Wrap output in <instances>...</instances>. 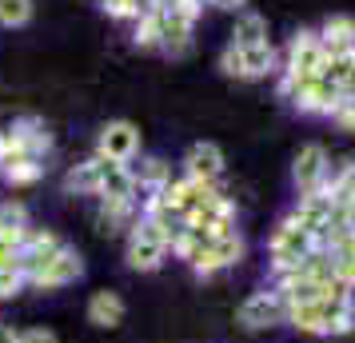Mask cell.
<instances>
[{
	"instance_id": "obj_1",
	"label": "cell",
	"mask_w": 355,
	"mask_h": 343,
	"mask_svg": "<svg viewBox=\"0 0 355 343\" xmlns=\"http://www.w3.org/2000/svg\"><path fill=\"white\" fill-rule=\"evenodd\" d=\"M288 324L307 331V335H347V331H355V295L315 299V304H291Z\"/></svg>"
},
{
	"instance_id": "obj_2",
	"label": "cell",
	"mask_w": 355,
	"mask_h": 343,
	"mask_svg": "<svg viewBox=\"0 0 355 343\" xmlns=\"http://www.w3.org/2000/svg\"><path fill=\"white\" fill-rule=\"evenodd\" d=\"M168 247H172L168 228L156 224V220H148V216H140V220L132 224V231H128L124 260H128L132 272H156V267L164 263V256H168Z\"/></svg>"
},
{
	"instance_id": "obj_3",
	"label": "cell",
	"mask_w": 355,
	"mask_h": 343,
	"mask_svg": "<svg viewBox=\"0 0 355 343\" xmlns=\"http://www.w3.org/2000/svg\"><path fill=\"white\" fill-rule=\"evenodd\" d=\"M268 252H272V272H284V267L307 260V256H311V252H320V247H315V236H311V231H304L300 224L284 220V224L272 231Z\"/></svg>"
},
{
	"instance_id": "obj_4",
	"label": "cell",
	"mask_w": 355,
	"mask_h": 343,
	"mask_svg": "<svg viewBox=\"0 0 355 343\" xmlns=\"http://www.w3.org/2000/svg\"><path fill=\"white\" fill-rule=\"evenodd\" d=\"M49 148H52L49 132L40 128L36 120H24V124H12V128H0V164L20 160V156L40 160Z\"/></svg>"
},
{
	"instance_id": "obj_5",
	"label": "cell",
	"mask_w": 355,
	"mask_h": 343,
	"mask_svg": "<svg viewBox=\"0 0 355 343\" xmlns=\"http://www.w3.org/2000/svg\"><path fill=\"white\" fill-rule=\"evenodd\" d=\"M236 319H240V327H248V331H268V327L288 324V304H284V295L275 292V288L272 292H252L240 304Z\"/></svg>"
},
{
	"instance_id": "obj_6",
	"label": "cell",
	"mask_w": 355,
	"mask_h": 343,
	"mask_svg": "<svg viewBox=\"0 0 355 343\" xmlns=\"http://www.w3.org/2000/svg\"><path fill=\"white\" fill-rule=\"evenodd\" d=\"M272 64H275V52L268 40L263 44H248V49L227 44L224 56H220V68H224L227 76H240V80H259V76L272 72Z\"/></svg>"
},
{
	"instance_id": "obj_7",
	"label": "cell",
	"mask_w": 355,
	"mask_h": 343,
	"mask_svg": "<svg viewBox=\"0 0 355 343\" xmlns=\"http://www.w3.org/2000/svg\"><path fill=\"white\" fill-rule=\"evenodd\" d=\"M84 276V260L76 247L60 244V252L52 256L36 276H28V288H36V292H56V288H68V283H76V279Z\"/></svg>"
},
{
	"instance_id": "obj_8",
	"label": "cell",
	"mask_w": 355,
	"mask_h": 343,
	"mask_svg": "<svg viewBox=\"0 0 355 343\" xmlns=\"http://www.w3.org/2000/svg\"><path fill=\"white\" fill-rule=\"evenodd\" d=\"M279 92L284 96H291L304 112H315V116H331L339 108V88L331 80H323V76H315V80H304V84H288L279 80Z\"/></svg>"
},
{
	"instance_id": "obj_9",
	"label": "cell",
	"mask_w": 355,
	"mask_h": 343,
	"mask_svg": "<svg viewBox=\"0 0 355 343\" xmlns=\"http://www.w3.org/2000/svg\"><path fill=\"white\" fill-rule=\"evenodd\" d=\"M323 72V44H320V33H300L291 40V52H288V72L284 80L288 84H304V80H315Z\"/></svg>"
},
{
	"instance_id": "obj_10",
	"label": "cell",
	"mask_w": 355,
	"mask_h": 343,
	"mask_svg": "<svg viewBox=\"0 0 355 343\" xmlns=\"http://www.w3.org/2000/svg\"><path fill=\"white\" fill-rule=\"evenodd\" d=\"M136 152H140V132H136V124H128V120H112V124L100 128V140H96V156L100 160L128 164V160H136Z\"/></svg>"
},
{
	"instance_id": "obj_11",
	"label": "cell",
	"mask_w": 355,
	"mask_h": 343,
	"mask_svg": "<svg viewBox=\"0 0 355 343\" xmlns=\"http://www.w3.org/2000/svg\"><path fill=\"white\" fill-rule=\"evenodd\" d=\"M243 236L236 228L232 231H220L216 240H211L208 247H204V256L192 263V272L196 276H216V272H224V267H236V263L243 260Z\"/></svg>"
},
{
	"instance_id": "obj_12",
	"label": "cell",
	"mask_w": 355,
	"mask_h": 343,
	"mask_svg": "<svg viewBox=\"0 0 355 343\" xmlns=\"http://www.w3.org/2000/svg\"><path fill=\"white\" fill-rule=\"evenodd\" d=\"M327 172H331V168H327V152H323V144H304V148H300V156H295V168H291L300 196L323 192V184H327Z\"/></svg>"
},
{
	"instance_id": "obj_13",
	"label": "cell",
	"mask_w": 355,
	"mask_h": 343,
	"mask_svg": "<svg viewBox=\"0 0 355 343\" xmlns=\"http://www.w3.org/2000/svg\"><path fill=\"white\" fill-rule=\"evenodd\" d=\"M184 172H188L192 180L216 184L220 176H224V152H220V144H211V140L192 144L188 148V156H184Z\"/></svg>"
},
{
	"instance_id": "obj_14",
	"label": "cell",
	"mask_w": 355,
	"mask_h": 343,
	"mask_svg": "<svg viewBox=\"0 0 355 343\" xmlns=\"http://www.w3.org/2000/svg\"><path fill=\"white\" fill-rule=\"evenodd\" d=\"M56 252H60V236L40 231V228H28L24 244H20V272H24V279L36 276V272H40V267L56 256Z\"/></svg>"
},
{
	"instance_id": "obj_15",
	"label": "cell",
	"mask_w": 355,
	"mask_h": 343,
	"mask_svg": "<svg viewBox=\"0 0 355 343\" xmlns=\"http://www.w3.org/2000/svg\"><path fill=\"white\" fill-rule=\"evenodd\" d=\"M323 44V60H343V56H355V20L352 17H331L320 33Z\"/></svg>"
},
{
	"instance_id": "obj_16",
	"label": "cell",
	"mask_w": 355,
	"mask_h": 343,
	"mask_svg": "<svg viewBox=\"0 0 355 343\" xmlns=\"http://www.w3.org/2000/svg\"><path fill=\"white\" fill-rule=\"evenodd\" d=\"M124 299L116 292H92V299H88V324L104 327V331H112V327L124 324Z\"/></svg>"
},
{
	"instance_id": "obj_17",
	"label": "cell",
	"mask_w": 355,
	"mask_h": 343,
	"mask_svg": "<svg viewBox=\"0 0 355 343\" xmlns=\"http://www.w3.org/2000/svg\"><path fill=\"white\" fill-rule=\"evenodd\" d=\"M24 236H28V208L17 204V200L0 204V244L20 247L24 244Z\"/></svg>"
},
{
	"instance_id": "obj_18",
	"label": "cell",
	"mask_w": 355,
	"mask_h": 343,
	"mask_svg": "<svg viewBox=\"0 0 355 343\" xmlns=\"http://www.w3.org/2000/svg\"><path fill=\"white\" fill-rule=\"evenodd\" d=\"M100 180H104V160H100V156H92V160L76 164V168L68 172L64 188H68V192H76V196H96Z\"/></svg>"
},
{
	"instance_id": "obj_19",
	"label": "cell",
	"mask_w": 355,
	"mask_h": 343,
	"mask_svg": "<svg viewBox=\"0 0 355 343\" xmlns=\"http://www.w3.org/2000/svg\"><path fill=\"white\" fill-rule=\"evenodd\" d=\"M263 40H268V24H263V17L243 12V17L236 20V28H232V44H236V49H248V44H263Z\"/></svg>"
},
{
	"instance_id": "obj_20",
	"label": "cell",
	"mask_w": 355,
	"mask_h": 343,
	"mask_svg": "<svg viewBox=\"0 0 355 343\" xmlns=\"http://www.w3.org/2000/svg\"><path fill=\"white\" fill-rule=\"evenodd\" d=\"M132 180H136V188H144L148 196H156L164 184L172 180V172H168L164 160H140V172H132Z\"/></svg>"
},
{
	"instance_id": "obj_21",
	"label": "cell",
	"mask_w": 355,
	"mask_h": 343,
	"mask_svg": "<svg viewBox=\"0 0 355 343\" xmlns=\"http://www.w3.org/2000/svg\"><path fill=\"white\" fill-rule=\"evenodd\" d=\"M0 172H4V180L8 184H36L40 180V172H44V164L33 160V156H20V160L0 164Z\"/></svg>"
},
{
	"instance_id": "obj_22",
	"label": "cell",
	"mask_w": 355,
	"mask_h": 343,
	"mask_svg": "<svg viewBox=\"0 0 355 343\" xmlns=\"http://www.w3.org/2000/svg\"><path fill=\"white\" fill-rule=\"evenodd\" d=\"M33 20V0H0V24L4 28H20Z\"/></svg>"
},
{
	"instance_id": "obj_23",
	"label": "cell",
	"mask_w": 355,
	"mask_h": 343,
	"mask_svg": "<svg viewBox=\"0 0 355 343\" xmlns=\"http://www.w3.org/2000/svg\"><path fill=\"white\" fill-rule=\"evenodd\" d=\"M24 288H28V279H24L20 267H4V272H0V299H12V295H20Z\"/></svg>"
},
{
	"instance_id": "obj_24",
	"label": "cell",
	"mask_w": 355,
	"mask_h": 343,
	"mask_svg": "<svg viewBox=\"0 0 355 343\" xmlns=\"http://www.w3.org/2000/svg\"><path fill=\"white\" fill-rule=\"evenodd\" d=\"M100 4H104V8H108L112 17H120V20H128V17H140V12H144V8H140L136 0H100Z\"/></svg>"
},
{
	"instance_id": "obj_25",
	"label": "cell",
	"mask_w": 355,
	"mask_h": 343,
	"mask_svg": "<svg viewBox=\"0 0 355 343\" xmlns=\"http://www.w3.org/2000/svg\"><path fill=\"white\" fill-rule=\"evenodd\" d=\"M331 276H336L343 288L355 292V260H336V256H331Z\"/></svg>"
},
{
	"instance_id": "obj_26",
	"label": "cell",
	"mask_w": 355,
	"mask_h": 343,
	"mask_svg": "<svg viewBox=\"0 0 355 343\" xmlns=\"http://www.w3.org/2000/svg\"><path fill=\"white\" fill-rule=\"evenodd\" d=\"M331 120H336L343 132H355V100H339V108L331 112Z\"/></svg>"
},
{
	"instance_id": "obj_27",
	"label": "cell",
	"mask_w": 355,
	"mask_h": 343,
	"mask_svg": "<svg viewBox=\"0 0 355 343\" xmlns=\"http://www.w3.org/2000/svg\"><path fill=\"white\" fill-rule=\"evenodd\" d=\"M331 224H336V228H343V231H355V200H352V204H339Z\"/></svg>"
},
{
	"instance_id": "obj_28",
	"label": "cell",
	"mask_w": 355,
	"mask_h": 343,
	"mask_svg": "<svg viewBox=\"0 0 355 343\" xmlns=\"http://www.w3.org/2000/svg\"><path fill=\"white\" fill-rule=\"evenodd\" d=\"M20 343H60L52 335L49 327H28V331H20Z\"/></svg>"
},
{
	"instance_id": "obj_29",
	"label": "cell",
	"mask_w": 355,
	"mask_h": 343,
	"mask_svg": "<svg viewBox=\"0 0 355 343\" xmlns=\"http://www.w3.org/2000/svg\"><path fill=\"white\" fill-rule=\"evenodd\" d=\"M4 267H20V247L0 244V272H4Z\"/></svg>"
},
{
	"instance_id": "obj_30",
	"label": "cell",
	"mask_w": 355,
	"mask_h": 343,
	"mask_svg": "<svg viewBox=\"0 0 355 343\" xmlns=\"http://www.w3.org/2000/svg\"><path fill=\"white\" fill-rule=\"evenodd\" d=\"M0 343H20V331L12 324H4V319H0Z\"/></svg>"
},
{
	"instance_id": "obj_31",
	"label": "cell",
	"mask_w": 355,
	"mask_h": 343,
	"mask_svg": "<svg viewBox=\"0 0 355 343\" xmlns=\"http://www.w3.org/2000/svg\"><path fill=\"white\" fill-rule=\"evenodd\" d=\"M339 96H343V100H355V68L347 72V80L339 84Z\"/></svg>"
},
{
	"instance_id": "obj_32",
	"label": "cell",
	"mask_w": 355,
	"mask_h": 343,
	"mask_svg": "<svg viewBox=\"0 0 355 343\" xmlns=\"http://www.w3.org/2000/svg\"><path fill=\"white\" fill-rule=\"evenodd\" d=\"M211 4H216V8H224V12H236V8L248 4V0H211Z\"/></svg>"
},
{
	"instance_id": "obj_33",
	"label": "cell",
	"mask_w": 355,
	"mask_h": 343,
	"mask_svg": "<svg viewBox=\"0 0 355 343\" xmlns=\"http://www.w3.org/2000/svg\"><path fill=\"white\" fill-rule=\"evenodd\" d=\"M136 4H140V8H144V12H148V8H156V0H136Z\"/></svg>"
},
{
	"instance_id": "obj_34",
	"label": "cell",
	"mask_w": 355,
	"mask_h": 343,
	"mask_svg": "<svg viewBox=\"0 0 355 343\" xmlns=\"http://www.w3.org/2000/svg\"><path fill=\"white\" fill-rule=\"evenodd\" d=\"M196 4H200V0H196Z\"/></svg>"
}]
</instances>
